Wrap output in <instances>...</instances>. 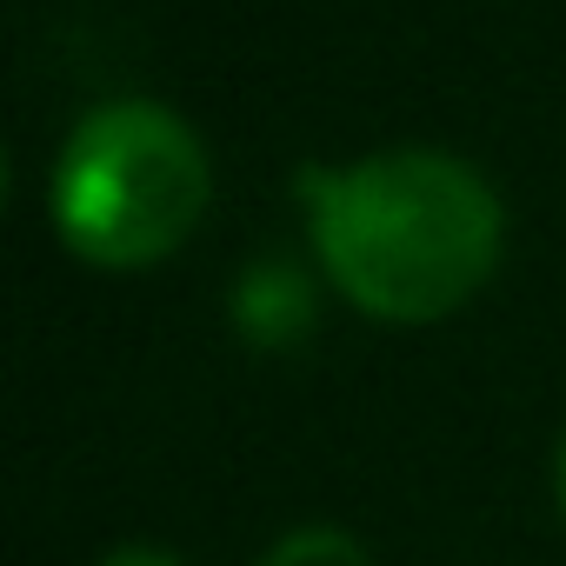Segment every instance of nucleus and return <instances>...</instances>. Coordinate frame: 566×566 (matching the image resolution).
<instances>
[{"instance_id":"1","label":"nucleus","mask_w":566,"mask_h":566,"mask_svg":"<svg viewBox=\"0 0 566 566\" xmlns=\"http://www.w3.org/2000/svg\"><path fill=\"white\" fill-rule=\"evenodd\" d=\"M327 280L374 321L427 327L467 307L506 240L500 193L453 154L394 147L301 180Z\"/></svg>"},{"instance_id":"2","label":"nucleus","mask_w":566,"mask_h":566,"mask_svg":"<svg viewBox=\"0 0 566 566\" xmlns=\"http://www.w3.org/2000/svg\"><path fill=\"white\" fill-rule=\"evenodd\" d=\"M213 167L200 134L160 101L94 107L54 167V227L94 266H154L207 213Z\"/></svg>"},{"instance_id":"3","label":"nucleus","mask_w":566,"mask_h":566,"mask_svg":"<svg viewBox=\"0 0 566 566\" xmlns=\"http://www.w3.org/2000/svg\"><path fill=\"white\" fill-rule=\"evenodd\" d=\"M314 321L307 307V280L294 266H253L247 273V287H240V327L260 340V347H287L301 340Z\"/></svg>"},{"instance_id":"4","label":"nucleus","mask_w":566,"mask_h":566,"mask_svg":"<svg viewBox=\"0 0 566 566\" xmlns=\"http://www.w3.org/2000/svg\"><path fill=\"white\" fill-rule=\"evenodd\" d=\"M260 566H374L367 559V546L354 539V533H334V526H301V533H287Z\"/></svg>"},{"instance_id":"5","label":"nucleus","mask_w":566,"mask_h":566,"mask_svg":"<svg viewBox=\"0 0 566 566\" xmlns=\"http://www.w3.org/2000/svg\"><path fill=\"white\" fill-rule=\"evenodd\" d=\"M101 566H180V559L160 553V546H120V553H107Z\"/></svg>"},{"instance_id":"6","label":"nucleus","mask_w":566,"mask_h":566,"mask_svg":"<svg viewBox=\"0 0 566 566\" xmlns=\"http://www.w3.org/2000/svg\"><path fill=\"white\" fill-rule=\"evenodd\" d=\"M559 513H566V447H559Z\"/></svg>"}]
</instances>
